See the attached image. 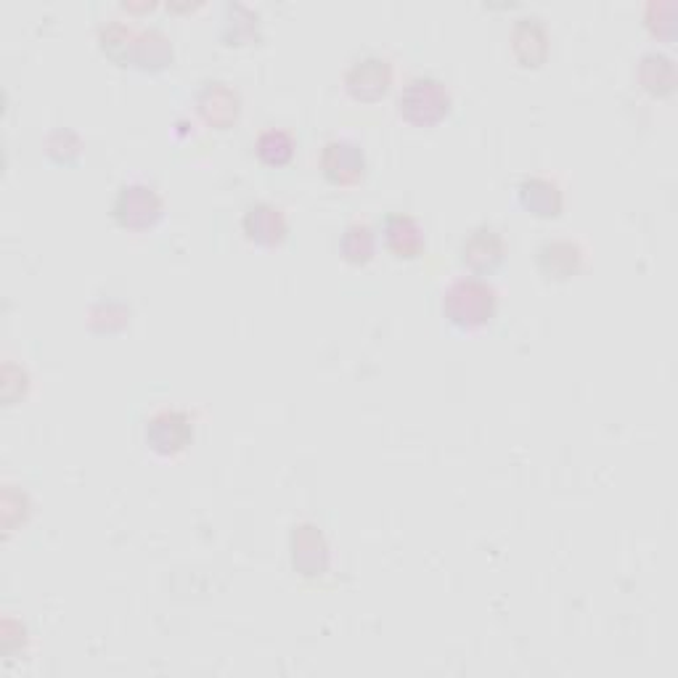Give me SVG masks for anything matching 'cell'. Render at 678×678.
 <instances>
[{
    "instance_id": "1",
    "label": "cell",
    "mask_w": 678,
    "mask_h": 678,
    "mask_svg": "<svg viewBox=\"0 0 678 678\" xmlns=\"http://www.w3.org/2000/svg\"><path fill=\"white\" fill-rule=\"evenodd\" d=\"M495 307H499L495 289L478 276L459 278L443 295V316L449 318V324L466 328V332L491 324L495 318Z\"/></svg>"
},
{
    "instance_id": "2",
    "label": "cell",
    "mask_w": 678,
    "mask_h": 678,
    "mask_svg": "<svg viewBox=\"0 0 678 678\" xmlns=\"http://www.w3.org/2000/svg\"><path fill=\"white\" fill-rule=\"evenodd\" d=\"M453 107V96L443 80L432 75L411 77L397 96V111L405 122L416 128H432L449 117Z\"/></svg>"
},
{
    "instance_id": "3",
    "label": "cell",
    "mask_w": 678,
    "mask_h": 678,
    "mask_svg": "<svg viewBox=\"0 0 678 678\" xmlns=\"http://www.w3.org/2000/svg\"><path fill=\"white\" fill-rule=\"evenodd\" d=\"M109 213L125 230H146L163 220L165 202L149 184H125L111 199Z\"/></svg>"
},
{
    "instance_id": "4",
    "label": "cell",
    "mask_w": 678,
    "mask_h": 678,
    "mask_svg": "<svg viewBox=\"0 0 678 678\" xmlns=\"http://www.w3.org/2000/svg\"><path fill=\"white\" fill-rule=\"evenodd\" d=\"M393 86V65L380 53H366L351 61L345 72V88L355 101H376Z\"/></svg>"
},
{
    "instance_id": "5",
    "label": "cell",
    "mask_w": 678,
    "mask_h": 678,
    "mask_svg": "<svg viewBox=\"0 0 678 678\" xmlns=\"http://www.w3.org/2000/svg\"><path fill=\"white\" fill-rule=\"evenodd\" d=\"M321 173L332 186H353L366 176V154L353 138H332L321 151Z\"/></svg>"
},
{
    "instance_id": "6",
    "label": "cell",
    "mask_w": 678,
    "mask_h": 678,
    "mask_svg": "<svg viewBox=\"0 0 678 678\" xmlns=\"http://www.w3.org/2000/svg\"><path fill=\"white\" fill-rule=\"evenodd\" d=\"M194 440V422L184 411H159L146 424V445L159 456H176Z\"/></svg>"
},
{
    "instance_id": "7",
    "label": "cell",
    "mask_w": 678,
    "mask_h": 678,
    "mask_svg": "<svg viewBox=\"0 0 678 678\" xmlns=\"http://www.w3.org/2000/svg\"><path fill=\"white\" fill-rule=\"evenodd\" d=\"M242 228L247 239L261 244V247H278L289 234L284 213L271 202H255V205L244 209Z\"/></svg>"
},
{
    "instance_id": "8",
    "label": "cell",
    "mask_w": 678,
    "mask_h": 678,
    "mask_svg": "<svg viewBox=\"0 0 678 678\" xmlns=\"http://www.w3.org/2000/svg\"><path fill=\"white\" fill-rule=\"evenodd\" d=\"M503 255H507V244H503V236L499 230L491 226L474 228L472 234L461 242V263L470 265L478 274H485V271H493L495 265H501Z\"/></svg>"
},
{
    "instance_id": "9",
    "label": "cell",
    "mask_w": 678,
    "mask_h": 678,
    "mask_svg": "<svg viewBox=\"0 0 678 678\" xmlns=\"http://www.w3.org/2000/svg\"><path fill=\"white\" fill-rule=\"evenodd\" d=\"M239 94L228 86V82L213 80L205 82V88L197 94V107L202 117L215 128H228L239 117Z\"/></svg>"
},
{
    "instance_id": "10",
    "label": "cell",
    "mask_w": 678,
    "mask_h": 678,
    "mask_svg": "<svg viewBox=\"0 0 678 678\" xmlns=\"http://www.w3.org/2000/svg\"><path fill=\"white\" fill-rule=\"evenodd\" d=\"M382 234L387 249L395 257H405V261H414L422 255L424 249V230L419 226L416 218L405 213H390L382 223Z\"/></svg>"
},
{
    "instance_id": "11",
    "label": "cell",
    "mask_w": 678,
    "mask_h": 678,
    "mask_svg": "<svg viewBox=\"0 0 678 678\" xmlns=\"http://www.w3.org/2000/svg\"><path fill=\"white\" fill-rule=\"evenodd\" d=\"M512 46L517 59L525 67H538L549 53V32L541 17H520L512 30Z\"/></svg>"
},
{
    "instance_id": "12",
    "label": "cell",
    "mask_w": 678,
    "mask_h": 678,
    "mask_svg": "<svg viewBox=\"0 0 678 678\" xmlns=\"http://www.w3.org/2000/svg\"><path fill=\"white\" fill-rule=\"evenodd\" d=\"M520 202L522 207L538 215V218H557L562 213V191L554 180L549 178H525L520 184Z\"/></svg>"
},
{
    "instance_id": "13",
    "label": "cell",
    "mask_w": 678,
    "mask_h": 678,
    "mask_svg": "<svg viewBox=\"0 0 678 678\" xmlns=\"http://www.w3.org/2000/svg\"><path fill=\"white\" fill-rule=\"evenodd\" d=\"M132 65L141 69H163L173 61V43L170 38L159 30V27H149V30L138 32L132 40Z\"/></svg>"
},
{
    "instance_id": "14",
    "label": "cell",
    "mask_w": 678,
    "mask_h": 678,
    "mask_svg": "<svg viewBox=\"0 0 678 678\" xmlns=\"http://www.w3.org/2000/svg\"><path fill=\"white\" fill-rule=\"evenodd\" d=\"M580 257L583 255H580V247L576 242L554 239V242L541 244L535 261H538V268H541L547 276L568 278L580 268Z\"/></svg>"
},
{
    "instance_id": "15",
    "label": "cell",
    "mask_w": 678,
    "mask_h": 678,
    "mask_svg": "<svg viewBox=\"0 0 678 678\" xmlns=\"http://www.w3.org/2000/svg\"><path fill=\"white\" fill-rule=\"evenodd\" d=\"M324 535L318 533L316 528L311 525H303L297 528L295 533V568L303 570V576H318L321 570H326L328 564V551H318L316 549H324Z\"/></svg>"
},
{
    "instance_id": "16",
    "label": "cell",
    "mask_w": 678,
    "mask_h": 678,
    "mask_svg": "<svg viewBox=\"0 0 678 678\" xmlns=\"http://www.w3.org/2000/svg\"><path fill=\"white\" fill-rule=\"evenodd\" d=\"M340 252L347 263L353 265H366L374 261L376 252V236L372 226L366 223H351L340 236Z\"/></svg>"
},
{
    "instance_id": "17",
    "label": "cell",
    "mask_w": 678,
    "mask_h": 678,
    "mask_svg": "<svg viewBox=\"0 0 678 678\" xmlns=\"http://www.w3.org/2000/svg\"><path fill=\"white\" fill-rule=\"evenodd\" d=\"M255 151L263 165L284 167L292 163V157H295V138L282 128H268L257 136Z\"/></svg>"
},
{
    "instance_id": "18",
    "label": "cell",
    "mask_w": 678,
    "mask_h": 678,
    "mask_svg": "<svg viewBox=\"0 0 678 678\" xmlns=\"http://www.w3.org/2000/svg\"><path fill=\"white\" fill-rule=\"evenodd\" d=\"M639 75L641 82H645L649 90H655V94L657 90H660V94H668L676 82L674 61H670L666 53H647L645 59H641Z\"/></svg>"
},
{
    "instance_id": "19",
    "label": "cell",
    "mask_w": 678,
    "mask_h": 678,
    "mask_svg": "<svg viewBox=\"0 0 678 678\" xmlns=\"http://www.w3.org/2000/svg\"><path fill=\"white\" fill-rule=\"evenodd\" d=\"M132 40H136V35H132L130 27H125L120 22H111L101 30L104 53H107L109 59L120 61V65H128V61H130Z\"/></svg>"
}]
</instances>
